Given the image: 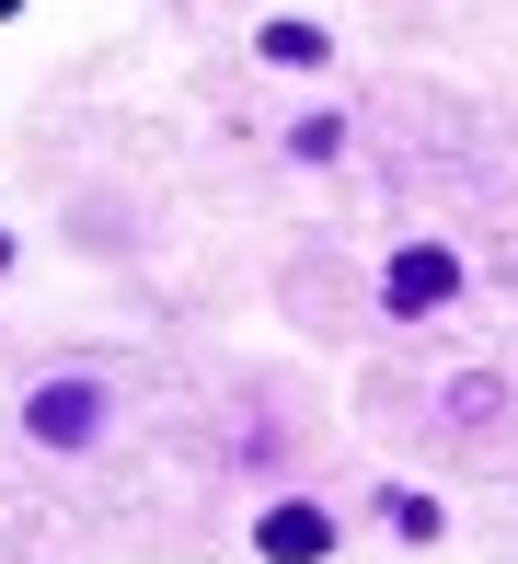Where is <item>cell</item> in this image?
Wrapping results in <instances>:
<instances>
[{"mask_svg": "<svg viewBox=\"0 0 518 564\" xmlns=\"http://www.w3.org/2000/svg\"><path fill=\"white\" fill-rule=\"evenodd\" d=\"M0 276H12V230H0Z\"/></svg>", "mask_w": 518, "mask_h": 564, "instance_id": "obj_5", "label": "cell"}, {"mask_svg": "<svg viewBox=\"0 0 518 564\" xmlns=\"http://www.w3.org/2000/svg\"><path fill=\"white\" fill-rule=\"evenodd\" d=\"M253 542H266V564H323L334 553V519H323V507H266Z\"/></svg>", "mask_w": 518, "mask_h": 564, "instance_id": "obj_3", "label": "cell"}, {"mask_svg": "<svg viewBox=\"0 0 518 564\" xmlns=\"http://www.w3.org/2000/svg\"><path fill=\"white\" fill-rule=\"evenodd\" d=\"M93 415H104V380H58V392H35V403H23V438L82 449V438H93Z\"/></svg>", "mask_w": 518, "mask_h": 564, "instance_id": "obj_2", "label": "cell"}, {"mask_svg": "<svg viewBox=\"0 0 518 564\" xmlns=\"http://www.w3.org/2000/svg\"><path fill=\"white\" fill-rule=\"evenodd\" d=\"M12 12H23V0H0V23H12Z\"/></svg>", "mask_w": 518, "mask_h": 564, "instance_id": "obj_6", "label": "cell"}, {"mask_svg": "<svg viewBox=\"0 0 518 564\" xmlns=\"http://www.w3.org/2000/svg\"><path fill=\"white\" fill-rule=\"evenodd\" d=\"M266 58H277V69H311V58H323V35H311V23H266Z\"/></svg>", "mask_w": 518, "mask_h": 564, "instance_id": "obj_4", "label": "cell"}, {"mask_svg": "<svg viewBox=\"0 0 518 564\" xmlns=\"http://www.w3.org/2000/svg\"><path fill=\"white\" fill-rule=\"evenodd\" d=\"M450 300H461V253L450 242H403L392 253V265H380V312H450Z\"/></svg>", "mask_w": 518, "mask_h": 564, "instance_id": "obj_1", "label": "cell"}]
</instances>
